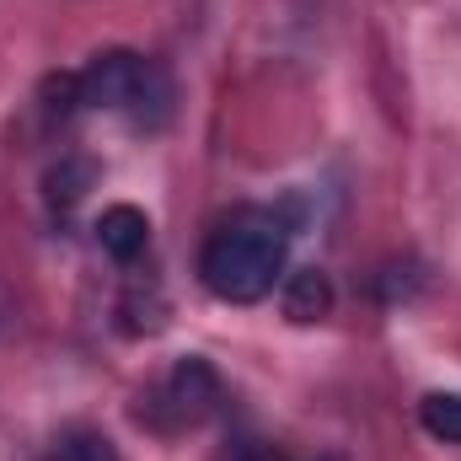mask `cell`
<instances>
[{"label": "cell", "mask_w": 461, "mask_h": 461, "mask_svg": "<svg viewBox=\"0 0 461 461\" xmlns=\"http://www.w3.org/2000/svg\"><path fill=\"white\" fill-rule=\"evenodd\" d=\"M328 461H333V456H328Z\"/></svg>", "instance_id": "cell-10"}, {"label": "cell", "mask_w": 461, "mask_h": 461, "mask_svg": "<svg viewBox=\"0 0 461 461\" xmlns=\"http://www.w3.org/2000/svg\"><path fill=\"white\" fill-rule=\"evenodd\" d=\"M43 461H118V451L103 429H65Z\"/></svg>", "instance_id": "cell-8"}, {"label": "cell", "mask_w": 461, "mask_h": 461, "mask_svg": "<svg viewBox=\"0 0 461 461\" xmlns=\"http://www.w3.org/2000/svg\"><path fill=\"white\" fill-rule=\"evenodd\" d=\"M92 183H97V167L81 161V156H70V161H59V167L49 172V204H54V210H76Z\"/></svg>", "instance_id": "cell-6"}, {"label": "cell", "mask_w": 461, "mask_h": 461, "mask_svg": "<svg viewBox=\"0 0 461 461\" xmlns=\"http://www.w3.org/2000/svg\"><path fill=\"white\" fill-rule=\"evenodd\" d=\"M221 397H226V392H221L215 365L199 359V354H188V359H177L172 375L145 397L140 419H150L161 435H172V429H194V424H204V419L221 408Z\"/></svg>", "instance_id": "cell-3"}, {"label": "cell", "mask_w": 461, "mask_h": 461, "mask_svg": "<svg viewBox=\"0 0 461 461\" xmlns=\"http://www.w3.org/2000/svg\"><path fill=\"white\" fill-rule=\"evenodd\" d=\"M419 424L446 440V446H461V392H429L419 402Z\"/></svg>", "instance_id": "cell-7"}, {"label": "cell", "mask_w": 461, "mask_h": 461, "mask_svg": "<svg viewBox=\"0 0 461 461\" xmlns=\"http://www.w3.org/2000/svg\"><path fill=\"white\" fill-rule=\"evenodd\" d=\"M226 461H290V456H285L279 446H268V440H241Z\"/></svg>", "instance_id": "cell-9"}, {"label": "cell", "mask_w": 461, "mask_h": 461, "mask_svg": "<svg viewBox=\"0 0 461 461\" xmlns=\"http://www.w3.org/2000/svg\"><path fill=\"white\" fill-rule=\"evenodd\" d=\"M81 92H86V108H108V113H129L134 123L156 129L172 113V81L161 65L113 49V54H97L86 70H81Z\"/></svg>", "instance_id": "cell-2"}, {"label": "cell", "mask_w": 461, "mask_h": 461, "mask_svg": "<svg viewBox=\"0 0 461 461\" xmlns=\"http://www.w3.org/2000/svg\"><path fill=\"white\" fill-rule=\"evenodd\" d=\"M97 241H103V252L118 258V263L145 258V247H150V221H145V210H134V204H108L103 221H97Z\"/></svg>", "instance_id": "cell-4"}, {"label": "cell", "mask_w": 461, "mask_h": 461, "mask_svg": "<svg viewBox=\"0 0 461 461\" xmlns=\"http://www.w3.org/2000/svg\"><path fill=\"white\" fill-rule=\"evenodd\" d=\"M333 312V285L322 268H295L285 279V317L290 322H322Z\"/></svg>", "instance_id": "cell-5"}, {"label": "cell", "mask_w": 461, "mask_h": 461, "mask_svg": "<svg viewBox=\"0 0 461 461\" xmlns=\"http://www.w3.org/2000/svg\"><path fill=\"white\" fill-rule=\"evenodd\" d=\"M285 258H290V226L279 210L263 204H241L215 221L199 252V279L210 285V295H221L230 306H252L263 295H274V285L285 279Z\"/></svg>", "instance_id": "cell-1"}]
</instances>
